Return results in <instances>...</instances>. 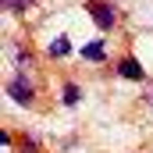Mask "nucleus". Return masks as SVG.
<instances>
[{"mask_svg": "<svg viewBox=\"0 0 153 153\" xmlns=\"http://www.w3.org/2000/svg\"><path fill=\"white\" fill-rule=\"evenodd\" d=\"M85 11L93 14L96 29H103V32H111V29L117 25V11H114V4H107V0H89Z\"/></svg>", "mask_w": 153, "mask_h": 153, "instance_id": "f257e3e1", "label": "nucleus"}, {"mask_svg": "<svg viewBox=\"0 0 153 153\" xmlns=\"http://www.w3.org/2000/svg\"><path fill=\"white\" fill-rule=\"evenodd\" d=\"M7 96H11V100H18V103H25V107H29V103H32V96H36V93H32V85H29V78H25V75H18V78H11V82H7Z\"/></svg>", "mask_w": 153, "mask_h": 153, "instance_id": "f03ea898", "label": "nucleus"}, {"mask_svg": "<svg viewBox=\"0 0 153 153\" xmlns=\"http://www.w3.org/2000/svg\"><path fill=\"white\" fill-rule=\"evenodd\" d=\"M117 75H121V78H132V82H143L146 71H143V64H139L135 57H121V61H117Z\"/></svg>", "mask_w": 153, "mask_h": 153, "instance_id": "7ed1b4c3", "label": "nucleus"}, {"mask_svg": "<svg viewBox=\"0 0 153 153\" xmlns=\"http://www.w3.org/2000/svg\"><path fill=\"white\" fill-rule=\"evenodd\" d=\"M85 61H93V64H100V61H107V39H93V43H85L82 50H78Z\"/></svg>", "mask_w": 153, "mask_h": 153, "instance_id": "20e7f679", "label": "nucleus"}, {"mask_svg": "<svg viewBox=\"0 0 153 153\" xmlns=\"http://www.w3.org/2000/svg\"><path fill=\"white\" fill-rule=\"evenodd\" d=\"M46 50H50V57H68V53H71V39H68V36H57Z\"/></svg>", "mask_w": 153, "mask_h": 153, "instance_id": "39448f33", "label": "nucleus"}, {"mask_svg": "<svg viewBox=\"0 0 153 153\" xmlns=\"http://www.w3.org/2000/svg\"><path fill=\"white\" fill-rule=\"evenodd\" d=\"M61 100H64L68 107H75L78 100H82V89H78L75 82H64V89H61Z\"/></svg>", "mask_w": 153, "mask_h": 153, "instance_id": "423d86ee", "label": "nucleus"}, {"mask_svg": "<svg viewBox=\"0 0 153 153\" xmlns=\"http://www.w3.org/2000/svg\"><path fill=\"white\" fill-rule=\"evenodd\" d=\"M36 0H4V7L11 11V14H22V11H29Z\"/></svg>", "mask_w": 153, "mask_h": 153, "instance_id": "0eeeda50", "label": "nucleus"}, {"mask_svg": "<svg viewBox=\"0 0 153 153\" xmlns=\"http://www.w3.org/2000/svg\"><path fill=\"white\" fill-rule=\"evenodd\" d=\"M150 103H153V93H150Z\"/></svg>", "mask_w": 153, "mask_h": 153, "instance_id": "6e6552de", "label": "nucleus"}]
</instances>
